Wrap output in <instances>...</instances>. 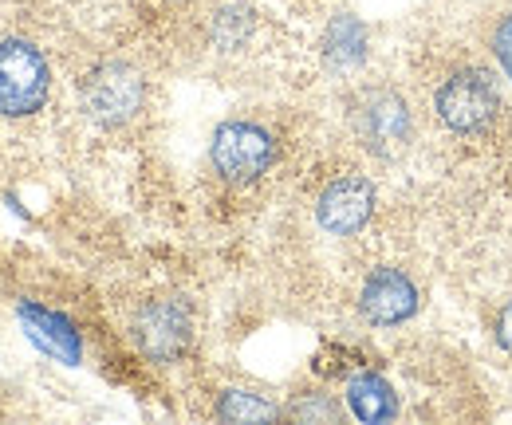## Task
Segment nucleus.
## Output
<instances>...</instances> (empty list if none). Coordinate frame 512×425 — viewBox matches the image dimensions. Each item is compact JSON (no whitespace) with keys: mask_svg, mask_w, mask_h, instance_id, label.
Segmentation results:
<instances>
[{"mask_svg":"<svg viewBox=\"0 0 512 425\" xmlns=\"http://www.w3.org/2000/svg\"><path fill=\"white\" fill-rule=\"evenodd\" d=\"M434 111L453 134H481L493 126L497 111H501L497 83L489 79V71H481L473 63H457V67H449L446 79L434 91Z\"/></svg>","mask_w":512,"mask_h":425,"instance_id":"obj_1","label":"nucleus"},{"mask_svg":"<svg viewBox=\"0 0 512 425\" xmlns=\"http://www.w3.org/2000/svg\"><path fill=\"white\" fill-rule=\"evenodd\" d=\"M52 87L48 63L28 40H4L0 44V115L20 119L44 107Z\"/></svg>","mask_w":512,"mask_h":425,"instance_id":"obj_2","label":"nucleus"},{"mask_svg":"<svg viewBox=\"0 0 512 425\" xmlns=\"http://www.w3.org/2000/svg\"><path fill=\"white\" fill-rule=\"evenodd\" d=\"M209 158H213V166L225 182H256L272 166L276 142L256 122H221L217 134H213Z\"/></svg>","mask_w":512,"mask_h":425,"instance_id":"obj_3","label":"nucleus"},{"mask_svg":"<svg viewBox=\"0 0 512 425\" xmlns=\"http://www.w3.org/2000/svg\"><path fill=\"white\" fill-rule=\"evenodd\" d=\"M134 339H138V347L150 359L170 363L190 343V311L178 304V300H154V304H146L138 311Z\"/></svg>","mask_w":512,"mask_h":425,"instance_id":"obj_4","label":"nucleus"},{"mask_svg":"<svg viewBox=\"0 0 512 425\" xmlns=\"http://www.w3.org/2000/svg\"><path fill=\"white\" fill-rule=\"evenodd\" d=\"M375 209V189L367 178H339L320 193L316 217L331 237H351L371 221Z\"/></svg>","mask_w":512,"mask_h":425,"instance_id":"obj_5","label":"nucleus"},{"mask_svg":"<svg viewBox=\"0 0 512 425\" xmlns=\"http://www.w3.org/2000/svg\"><path fill=\"white\" fill-rule=\"evenodd\" d=\"M359 307H363V315H367L371 323H379V327L406 323V319L418 311V288L410 284L406 272H398V268H379V272L367 276Z\"/></svg>","mask_w":512,"mask_h":425,"instance_id":"obj_6","label":"nucleus"},{"mask_svg":"<svg viewBox=\"0 0 512 425\" xmlns=\"http://www.w3.org/2000/svg\"><path fill=\"white\" fill-rule=\"evenodd\" d=\"M355 126H359V134L367 138L371 150H390V146L406 142L410 115H406V107H402L398 95H390V91H367L363 103H359V111H355Z\"/></svg>","mask_w":512,"mask_h":425,"instance_id":"obj_7","label":"nucleus"},{"mask_svg":"<svg viewBox=\"0 0 512 425\" xmlns=\"http://www.w3.org/2000/svg\"><path fill=\"white\" fill-rule=\"evenodd\" d=\"M138 99H142V83L138 75L123 67V63H111L103 67L99 75H91L87 83V103L95 111V119L103 122H119L138 111Z\"/></svg>","mask_w":512,"mask_h":425,"instance_id":"obj_8","label":"nucleus"},{"mask_svg":"<svg viewBox=\"0 0 512 425\" xmlns=\"http://www.w3.org/2000/svg\"><path fill=\"white\" fill-rule=\"evenodd\" d=\"M20 323H24L28 339H32L44 355H52V359H60V363H79V335H75V327L67 323L64 315L44 311V307H36V304H20Z\"/></svg>","mask_w":512,"mask_h":425,"instance_id":"obj_9","label":"nucleus"},{"mask_svg":"<svg viewBox=\"0 0 512 425\" xmlns=\"http://www.w3.org/2000/svg\"><path fill=\"white\" fill-rule=\"evenodd\" d=\"M347 406L359 422H390L398 414V398L379 374H359L347 386Z\"/></svg>","mask_w":512,"mask_h":425,"instance_id":"obj_10","label":"nucleus"},{"mask_svg":"<svg viewBox=\"0 0 512 425\" xmlns=\"http://www.w3.org/2000/svg\"><path fill=\"white\" fill-rule=\"evenodd\" d=\"M217 418H221V422H272V418H280V410H276L272 402H264L260 394L225 390L221 402H217Z\"/></svg>","mask_w":512,"mask_h":425,"instance_id":"obj_11","label":"nucleus"},{"mask_svg":"<svg viewBox=\"0 0 512 425\" xmlns=\"http://www.w3.org/2000/svg\"><path fill=\"white\" fill-rule=\"evenodd\" d=\"M292 418H300V422H331V418H339V406L331 398L320 402V394H312V402H296L292 406Z\"/></svg>","mask_w":512,"mask_h":425,"instance_id":"obj_12","label":"nucleus"},{"mask_svg":"<svg viewBox=\"0 0 512 425\" xmlns=\"http://www.w3.org/2000/svg\"><path fill=\"white\" fill-rule=\"evenodd\" d=\"M493 52L512 71V16H501V24L493 28Z\"/></svg>","mask_w":512,"mask_h":425,"instance_id":"obj_13","label":"nucleus"},{"mask_svg":"<svg viewBox=\"0 0 512 425\" xmlns=\"http://www.w3.org/2000/svg\"><path fill=\"white\" fill-rule=\"evenodd\" d=\"M497 343L512 351V307H505L501 315H497Z\"/></svg>","mask_w":512,"mask_h":425,"instance_id":"obj_14","label":"nucleus"}]
</instances>
